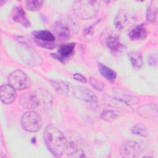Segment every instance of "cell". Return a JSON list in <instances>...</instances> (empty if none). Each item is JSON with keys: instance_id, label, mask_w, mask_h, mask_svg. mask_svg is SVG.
I'll return each instance as SVG.
<instances>
[{"instance_id": "8", "label": "cell", "mask_w": 158, "mask_h": 158, "mask_svg": "<svg viewBox=\"0 0 158 158\" xmlns=\"http://www.w3.org/2000/svg\"><path fill=\"white\" fill-rule=\"evenodd\" d=\"M74 24L71 22H63L57 21L55 22L53 26V30L57 36L62 40H67L74 32Z\"/></svg>"}, {"instance_id": "25", "label": "cell", "mask_w": 158, "mask_h": 158, "mask_svg": "<svg viewBox=\"0 0 158 158\" xmlns=\"http://www.w3.org/2000/svg\"><path fill=\"white\" fill-rule=\"evenodd\" d=\"M89 82L91 85L98 91H102L104 88V83L101 81L98 80L97 78L91 77L89 79Z\"/></svg>"}, {"instance_id": "27", "label": "cell", "mask_w": 158, "mask_h": 158, "mask_svg": "<svg viewBox=\"0 0 158 158\" xmlns=\"http://www.w3.org/2000/svg\"><path fill=\"white\" fill-rule=\"evenodd\" d=\"M73 77V78L77 81H80L82 83H86L87 81L86 78L80 73H75Z\"/></svg>"}, {"instance_id": "19", "label": "cell", "mask_w": 158, "mask_h": 158, "mask_svg": "<svg viewBox=\"0 0 158 158\" xmlns=\"http://www.w3.org/2000/svg\"><path fill=\"white\" fill-rule=\"evenodd\" d=\"M157 1H152L148 7L146 19L151 23H154L156 20L157 14Z\"/></svg>"}, {"instance_id": "12", "label": "cell", "mask_w": 158, "mask_h": 158, "mask_svg": "<svg viewBox=\"0 0 158 158\" xmlns=\"http://www.w3.org/2000/svg\"><path fill=\"white\" fill-rule=\"evenodd\" d=\"M0 97L3 103L6 104H11L17 97L15 89L10 85H2L0 88Z\"/></svg>"}, {"instance_id": "26", "label": "cell", "mask_w": 158, "mask_h": 158, "mask_svg": "<svg viewBox=\"0 0 158 158\" xmlns=\"http://www.w3.org/2000/svg\"><path fill=\"white\" fill-rule=\"evenodd\" d=\"M149 64L151 66H155L157 64V56L156 54H151L149 56L148 60Z\"/></svg>"}, {"instance_id": "16", "label": "cell", "mask_w": 158, "mask_h": 158, "mask_svg": "<svg viewBox=\"0 0 158 158\" xmlns=\"http://www.w3.org/2000/svg\"><path fill=\"white\" fill-rule=\"evenodd\" d=\"M98 70L100 74L110 82H114L115 80L117 77L116 73L113 70L106 66L105 65L101 63H99Z\"/></svg>"}, {"instance_id": "20", "label": "cell", "mask_w": 158, "mask_h": 158, "mask_svg": "<svg viewBox=\"0 0 158 158\" xmlns=\"http://www.w3.org/2000/svg\"><path fill=\"white\" fill-rule=\"evenodd\" d=\"M119 112L117 110H104L100 115V117L101 119L107 121V122H112L116 119V118L118 116Z\"/></svg>"}, {"instance_id": "6", "label": "cell", "mask_w": 158, "mask_h": 158, "mask_svg": "<svg viewBox=\"0 0 158 158\" xmlns=\"http://www.w3.org/2000/svg\"><path fill=\"white\" fill-rule=\"evenodd\" d=\"M72 96L92 105L98 104V98L95 94L88 88L81 86H74L72 91Z\"/></svg>"}, {"instance_id": "15", "label": "cell", "mask_w": 158, "mask_h": 158, "mask_svg": "<svg viewBox=\"0 0 158 158\" xmlns=\"http://www.w3.org/2000/svg\"><path fill=\"white\" fill-rule=\"evenodd\" d=\"M13 20L20 23L24 27H29L30 26V22L26 16V13L21 6L17 7L13 15Z\"/></svg>"}, {"instance_id": "22", "label": "cell", "mask_w": 158, "mask_h": 158, "mask_svg": "<svg viewBox=\"0 0 158 158\" xmlns=\"http://www.w3.org/2000/svg\"><path fill=\"white\" fill-rule=\"evenodd\" d=\"M143 109L140 108L139 114L143 115V116H144L147 115V117L151 116H156L157 115V107L155 106L152 105H149V106H142Z\"/></svg>"}, {"instance_id": "2", "label": "cell", "mask_w": 158, "mask_h": 158, "mask_svg": "<svg viewBox=\"0 0 158 158\" xmlns=\"http://www.w3.org/2000/svg\"><path fill=\"white\" fill-rule=\"evenodd\" d=\"M100 1H75L73 3L72 9L77 17L87 20L96 16L100 8Z\"/></svg>"}, {"instance_id": "9", "label": "cell", "mask_w": 158, "mask_h": 158, "mask_svg": "<svg viewBox=\"0 0 158 158\" xmlns=\"http://www.w3.org/2000/svg\"><path fill=\"white\" fill-rule=\"evenodd\" d=\"M21 105L27 109H35L40 104V99L38 95L36 92H30L23 94L20 99Z\"/></svg>"}, {"instance_id": "24", "label": "cell", "mask_w": 158, "mask_h": 158, "mask_svg": "<svg viewBox=\"0 0 158 158\" xmlns=\"http://www.w3.org/2000/svg\"><path fill=\"white\" fill-rule=\"evenodd\" d=\"M126 21H127L126 15L123 13L118 14L115 17L114 20V24L115 27L120 30L123 29Z\"/></svg>"}, {"instance_id": "13", "label": "cell", "mask_w": 158, "mask_h": 158, "mask_svg": "<svg viewBox=\"0 0 158 158\" xmlns=\"http://www.w3.org/2000/svg\"><path fill=\"white\" fill-rule=\"evenodd\" d=\"M53 88L60 94L64 96H72L73 87L70 83L62 80L51 81Z\"/></svg>"}, {"instance_id": "11", "label": "cell", "mask_w": 158, "mask_h": 158, "mask_svg": "<svg viewBox=\"0 0 158 158\" xmlns=\"http://www.w3.org/2000/svg\"><path fill=\"white\" fill-rule=\"evenodd\" d=\"M105 44L110 49L113 54L120 52L123 48V45L121 43L119 37L112 33H109L105 36L104 40Z\"/></svg>"}, {"instance_id": "10", "label": "cell", "mask_w": 158, "mask_h": 158, "mask_svg": "<svg viewBox=\"0 0 158 158\" xmlns=\"http://www.w3.org/2000/svg\"><path fill=\"white\" fill-rule=\"evenodd\" d=\"M75 46V44L74 43H69L62 44L59 46L57 53L51 54V55L53 57L57 59L63 63H65V60L73 54Z\"/></svg>"}, {"instance_id": "7", "label": "cell", "mask_w": 158, "mask_h": 158, "mask_svg": "<svg viewBox=\"0 0 158 158\" xmlns=\"http://www.w3.org/2000/svg\"><path fill=\"white\" fill-rule=\"evenodd\" d=\"M140 144L135 141L124 142L120 149L121 156L125 158H134L138 157L141 152Z\"/></svg>"}, {"instance_id": "18", "label": "cell", "mask_w": 158, "mask_h": 158, "mask_svg": "<svg viewBox=\"0 0 158 158\" xmlns=\"http://www.w3.org/2000/svg\"><path fill=\"white\" fill-rule=\"evenodd\" d=\"M131 63L135 69H139L143 64V58L141 52L139 51H131L128 54Z\"/></svg>"}, {"instance_id": "1", "label": "cell", "mask_w": 158, "mask_h": 158, "mask_svg": "<svg viewBox=\"0 0 158 158\" xmlns=\"http://www.w3.org/2000/svg\"><path fill=\"white\" fill-rule=\"evenodd\" d=\"M44 139L49 151L56 157L67 152L69 142L63 133L52 125H48L44 131Z\"/></svg>"}, {"instance_id": "14", "label": "cell", "mask_w": 158, "mask_h": 158, "mask_svg": "<svg viewBox=\"0 0 158 158\" xmlns=\"http://www.w3.org/2000/svg\"><path fill=\"white\" fill-rule=\"evenodd\" d=\"M148 35V31L144 23H141L132 29L129 33V37L131 40H140L144 39Z\"/></svg>"}, {"instance_id": "17", "label": "cell", "mask_w": 158, "mask_h": 158, "mask_svg": "<svg viewBox=\"0 0 158 158\" xmlns=\"http://www.w3.org/2000/svg\"><path fill=\"white\" fill-rule=\"evenodd\" d=\"M114 94H115V98L120 102L125 104L127 106H129L131 104H135L136 102L135 99L131 96L130 94L125 93L124 91H120L118 89H117L114 91Z\"/></svg>"}, {"instance_id": "23", "label": "cell", "mask_w": 158, "mask_h": 158, "mask_svg": "<svg viewBox=\"0 0 158 158\" xmlns=\"http://www.w3.org/2000/svg\"><path fill=\"white\" fill-rule=\"evenodd\" d=\"M26 8L30 11H36L41 9L44 1L41 0L26 1Z\"/></svg>"}, {"instance_id": "5", "label": "cell", "mask_w": 158, "mask_h": 158, "mask_svg": "<svg viewBox=\"0 0 158 158\" xmlns=\"http://www.w3.org/2000/svg\"><path fill=\"white\" fill-rule=\"evenodd\" d=\"M35 42L40 46L52 49L56 47L55 36L48 30H40L33 32Z\"/></svg>"}, {"instance_id": "4", "label": "cell", "mask_w": 158, "mask_h": 158, "mask_svg": "<svg viewBox=\"0 0 158 158\" xmlns=\"http://www.w3.org/2000/svg\"><path fill=\"white\" fill-rule=\"evenodd\" d=\"M8 82L10 85L17 90H23L31 85L30 78L22 70H15L8 76Z\"/></svg>"}, {"instance_id": "3", "label": "cell", "mask_w": 158, "mask_h": 158, "mask_svg": "<svg viewBox=\"0 0 158 158\" xmlns=\"http://www.w3.org/2000/svg\"><path fill=\"white\" fill-rule=\"evenodd\" d=\"M21 123L23 128L29 132H36L41 128L43 125L41 116L33 110L26 112L23 114Z\"/></svg>"}, {"instance_id": "21", "label": "cell", "mask_w": 158, "mask_h": 158, "mask_svg": "<svg viewBox=\"0 0 158 158\" xmlns=\"http://www.w3.org/2000/svg\"><path fill=\"white\" fill-rule=\"evenodd\" d=\"M131 132L133 134L138 135L139 136L146 137L149 135V131L148 128L142 123H136L131 128Z\"/></svg>"}]
</instances>
